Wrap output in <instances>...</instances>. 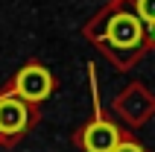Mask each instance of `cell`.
<instances>
[{
	"label": "cell",
	"mask_w": 155,
	"mask_h": 152,
	"mask_svg": "<svg viewBox=\"0 0 155 152\" xmlns=\"http://www.w3.org/2000/svg\"><path fill=\"white\" fill-rule=\"evenodd\" d=\"M105 35H108V44H111V47H117V50H129V47H138V44H140L143 26H140V21L135 15H129V12H117V15L108 21Z\"/></svg>",
	"instance_id": "cell-3"
},
{
	"label": "cell",
	"mask_w": 155,
	"mask_h": 152,
	"mask_svg": "<svg viewBox=\"0 0 155 152\" xmlns=\"http://www.w3.org/2000/svg\"><path fill=\"white\" fill-rule=\"evenodd\" d=\"M120 144L117 137V129L105 120H94L91 126L82 132V146L88 152H114V146Z\"/></svg>",
	"instance_id": "cell-4"
},
{
	"label": "cell",
	"mask_w": 155,
	"mask_h": 152,
	"mask_svg": "<svg viewBox=\"0 0 155 152\" xmlns=\"http://www.w3.org/2000/svg\"><path fill=\"white\" fill-rule=\"evenodd\" d=\"M114 152H143V149H140L135 140H120V144L114 146Z\"/></svg>",
	"instance_id": "cell-6"
},
{
	"label": "cell",
	"mask_w": 155,
	"mask_h": 152,
	"mask_svg": "<svg viewBox=\"0 0 155 152\" xmlns=\"http://www.w3.org/2000/svg\"><path fill=\"white\" fill-rule=\"evenodd\" d=\"M138 15L152 26L155 24V0H138Z\"/></svg>",
	"instance_id": "cell-5"
},
{
	"label": "cell",
	"mask_w": 155,
	"mask_h": 152,
	"mask_svg": "<svg viewBox=\"0 0 155 152\" xmlns=\"http://www.w3.org/2000/svg\"><path fill=\"white\" fill-rule=\"evenodd\" d=\"M149 35H155V24H152V26H149Z\"/></svg>",
	"instance_id": "cell-7"
},
{
	"label": "cell",
	"mask_w": 155,
	"mask_h": 152,
	"mask_svg": "<svg viewBox=\"0 0 155 152\" xmlns=\"http://www.w3.org/2000/svg\"><path fill=\"white\" fill-rule=\"evenodd\" d=\"M53 91V76L47 68L41 64H26L15 79V94L18 97H24L26 102H41L47 100Z\"/></svg>",
	"instance_id": "cell-1"
},
{
	"label": "cell",
	"mask_w": 155,
	"mask_h": 152,
	"mask_svg": "<svg viewBox=\"0 0 155 152\" xmlns=\"http://www.w3.org/2000/svg\"><path fill=\"white\" fill-rule=\"evenodd\" d=\"M29 126V108L26 100L18 94H3L0 97V135L15 137Z\"/></svg>",
	"instance_id": "cell-2"
}]
</instances>
